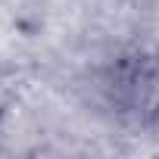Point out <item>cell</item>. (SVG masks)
Masks as SVG:
<instances>
[{"label":"cell","mask_w":159,"mask_h":159,"mask_svg":"<svg viewBox=\"0 0 159 159\" xmlns=\"http://www.w3.org/2000/svg\"><path fill=\"white\" fill-rule=\"evenodd\" d=\"M112 100L140 122L159 116V56L128 62L125 72L112 78Z\"/></svg>","instance_id":"6da1fadb"}]
</instances>
